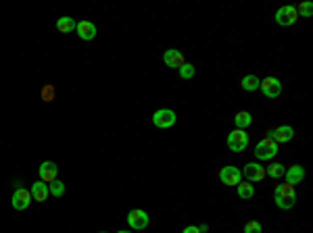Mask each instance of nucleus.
Segmentation results:
<instances>
[{"label":"nucleus","mask_w":313,"mask_h":233,"mask_svg":"<svg viewBox=\"0 0 313 233\" xmlns=\"http://www.w3.org/2000/svg\"><path fill=\"white\" fill-rule=\"evenodd\" d=\"M274 202H276L278 208H282V211H291V208L297 204L295 185H288V183L276 185V190H274Z\"/></svg>","instance_id":"1"},{"label":"nucleus","mask_w":313,"mask_h":233,"mask_svg":"<svg viewBox=\"0 0 313 233\" xmlns=\"http://www.w3.org/2000/svg\"><path fill=\"white\" fill-rule=\"evenodd\" d=\"M226 144L232 152H242V150H247V146H249V133L245 129H232Z\"/></svg>","instance_id":"2"},{"label":"nucleus","mask_w":313,"mask_h":233,"mask_svg":"<svg viewBox=\"0 0 313 233\" xmlns=\"http://www.w3.org/2000/svg\"><path fill=\"white\" fill-rule=\"evenodd\" d=\"M276 154H278V144L270 137L261 139V142L255 146V156H257V160H272Z\"/></svg>","instance_id":"3"},{"label":"nucleus","mask_w":313,"mask_h":233,"mask_svg":"<svg viewBox=\"0 0 313 233\" xmlns=\"http://www.w3.org/2000/svg\"><path fill=\"white\" fill-rule=\"evenodd\" d=\"M297 19H299L297 8L291 6V4L280 6V8L276 10V23H278V25H282V27H291V25H295Z\"/></svg>","instance_id":"4"},{"label":"nucleus","mask_w":313,"mask_h":233,"mask_svg":"<svg viewBox=\"0 0 313 233\" xmlns=\"http://www.w3.org/2000/svg\"><path fill=\"white\" fill-rule=\"evenodd\" d=\"M176 119H178L176 113L169 111V109H161L153 115V123H155V127H159V129H169V127L176 125Z\"/></svg>","instance_id":"5"},{"label":"nucleus","mask_w":313,"mask_h":233,"mask_svg":"<svg viewBox=\"0 0 313 233\" xmlns=\"http://www.w3.org/2000/svg\"><path fill=\"white\" fill-rule=\"evenodd\" d=\"M259 90L263 92L265 98H278L282 94V84L278 77H265L259 84Z\"/></svg>","instance_id":"6"},{"label":"nucleus","mask_w":313,"mask_h":233,"mask_svg":"<svg viewBox=\"0 0 313 233\" xmlns=\"http://www.w3.org/2000/svg\"><path fill=\"white\" fill-rule=\"evenodd\" d=\"M148 215L146 211H142V208H134V211H130V215H127V225H130L134 231H140V229H146L148 227Z\"/></svg>","instance_id":"7"},{"label":"nucleus","mask_w":313,"mask_h":233,"mask_svg":"<svg viewBox=\"0 0 313 233\" xmlns=\"http://www.w3.org/2000/svg\"><path fill=\"white\" fill-rule=\"evenodd\" d=\"M268 137L274 139L276 144H286V142H293L295 129H293L291 125H280L278 129H270L268 131Z\"/></svg>","instance_id":"8"},{"label":"nucleus","mask_w":313,"mask_h":233,"mask_svg":"<svg viewBox=\"0 0 313 233\" xmlns=\"http://www.w3.org/2000/svg\"><path fill=\"white\" fill-rule=\"evenodd\" d=\"M242 177H247L249 183L261 181L265 179V167H261L259 162H247L245 169H242Z\"/></svg>","instance_id":"9"},{"label":"nucleus","mask_w":313,"mask_h":233,"mask_svg":"<svg viewBox=\"0 0 313 233\" xmlns=\"http://www.w3.org/2000/svg\"><path fill=\"white\" fill-rule=\"evenodd\" d=\"M219 181L224 185H238L242 181V171L236 167H224L219 171Z\"/></svg>","instance_id":"10"},{"label":"nucleus","mask_w":313,"mask_h":233,"mask_svg":"<svg viewBox=\"0 0 313 233\" xmlns=\"http://www.w3.org/2000/svg\"><path fill=\"white\" fill-rule=\"evenodd\" d=\"M38 175H40V181L50 183V181L56 179V175H59V167H56L52 160H44L40 165V169H38Z\"/></svg>","instance_id":"11"},{"label":"nucleus","mask_w":313,"mask_h":233,"mask_svg":"<svg viewBox=\"0 0 313 233\" xmlns=\"http://www.w3.org/2000/svg\"><path fill=\"white\" fill-rule=\"evenodd\" d=\"M13 208L15 211H25V208L31 204V192L29 190H23V188H17L15 194H13Z\"/></svg>","instance_id":"12"},{"label":"nucleus","mask_w":313,"mask_h":233,"mask_svg":"<svg viewBox=\"0 0 313 233\" xmlns=\"http://www.w3.org/2000/svg\"><path fill=\"white\" fill-rule=\"evenodd\" d=\"M75 31H77V36L82 38V40H86V42L94 40V38H96V33H98L96 25H94L92 21H79L77 25H75Z\"/></svg>","instance_id":"13"},{"label":"nucleus","mask_w":313,"mask_h":233,"mask_svg":"<svg viewBox=\"0 0 313 233\" xmlns=\"http://www.w3.org/2000/svg\"><path fill=\"white\" fill-rule=\"evenodd\" d=\"M284 179L288 185H299L301 181L305 179V169L301 167V165H293V167H288L284 171Z\"/></svg>","instance_id":"14"},{"label":"nucleus","mask_w":313,"mask_h":233,"mask_svg":"<svg viewBox=\"0 0 313 233\" xmlns=\"http://www.w3.org/2000/svg\"><path fill=\"white\" fill-rule=\"evenodd\" d=\"M163 61H165V65H167L169 69H180L184 63H186V61H184V54H182L180 50H176V48L165 50Z\"/></svg>","instance_id":"15"},{"label":"nucleus","mask_w":313,"mask_h":233,"mask_svg":"<svg viewBox=\"0 0 313 233\" xmlns=\"http://www.w3.org/2000/svg\"><path fill=\"white\" fill-rule=\"evenodd\" d=\"M31 198H33V200H36V202H46V200H48V183H44V181H36V183H33L31 185Z\"/></svg>","instance_id":"16"},{"label":"nucleus","mask_w":313,"mask_h":233,"mask_svg":"<svg viewBox=\"0 0 313 233\" xmlns=\"http://www.w3.org/2000/svg\"><path fill=\"white\" fill-rule=\"evenodd\" d=\"M251 121H253V116H251L249 111H238V113L234 115V125H236V129H247V127L251 125Z\"/></svg>","instance_id":"17"},{"label":"nucleus","mask_w":313,"mask_h":233,"mask_svg":"<svg viewBox=\"0 0 313 233\" xmlns=\"http://www.w3.org/2000/svg\"><path fill=\"white\" fill-rule=\"evenodd\" d=\"M259 84H261V79L257 75H245L240 81V86L245 92H255V90H259Z\"/></svg>","instance_id":"18"},{"label":"nucleus","mask_w":313,"mask_h":233,"mask_svg":"<svg viewBox=\"0 0 313 233\" xmlns=\"http://www.w3.org/2000/svg\"><path fill=\"white\" fill-rule=\"evenodd\" d=\"M77 23L71 19V17H61L59 21H56V29H59L61 33H71L75 29Z\"/></svg>","instance_id":"19"},{"label":"nucleus","mask_w":313,"mask_h":233,"mask_svg":"<svg viewBox=\"0 0 313 233\" xmlns=\"http://www.w3.org/2000/svg\"><path fill=\"white\" fill-rule=\"evenodd\" d=\"M236 188H238V196L242 198V200H251V198L255 196V188H253V183H249V181H240Z\"/></svg>","instance_id":"20"},{"label":"nucleus","mask_w":313,"mask_h":233,"mask_svg":"<svg viewBox=\"0 0 313 233\" xmlns=\"http://www.w3.org/2000/svg\"><path fill=\"white\" fill-rule=\"evenodd\" d=\"M284 165H280V162H272V165H268V169H265V175H270L272 179H280L284 177Z\"/></svg>","instance_id":"21"},{"label":"nucleus","mask_w":313,"mask_h":233,"mask_svg":"<svg viewBox=\"0 0 313 233\" xmlns=\"http://www.w3.org/2000/svg\"><path fill=\"white\" fill-rule=\"evenodd\" d=\"M48 194H50V196H54V198H61V196L65 194V183H63V181H59V179L50 181V183H48Z\"/></svg>","instance_id":"22"},{"label":"nucleus","mask_w":313,"mask_h":233,"mask_svg":"<svg viewBox=\"0 0 313 233\" xmlns=\"http://www.w3.org/2000/svg\"><path fill=\"white\" fill-rule=\"evenodd\" d=\"M194 73H196V69H194L192 63H184V65L180 67V77H182V79H192Z\"/></svg>","instance_id":"23"},{"label":"nucleus","mask_w":313,"mask_h":233,"mask_svg":"<svg viewBox=\"0 0 313 233\" xmlns=\"http://www.w3.org/2000/svg\"><path fill=\"white\" fill-rule=\"evenodd\" d=\"M297 8V15L299 17H311L313 15V4L311 2H301L299 6H295Z\"/></svg>","instance_id":"24"},{"label":"nucleus","mask_w":313,"mask_h":233,"mask_svg":"<svg viewBox=\"0 0 313 233\" xmlns=\"http://www.w3.org/2000/svg\"><path fill=\"white\" fill-rule=\"evenodd\" d=\"M261 231H263V227H261L259 221H249V223L245 225V231H242V233H261Z\"/></svg>","instance_id":"25"},{"label":"nucleus","mask_w":313,"mask_h":233,"mask_svg":"<svg viewBox=\"0 0 313 233\" xmlns=\"http://www.w3.org/2000/svg\"><path fill=\"white\" fill-rule=\"evenodd\" d=\"M42 100L44 102H52L54 100V88L52 86H44L42 88Z\"/></svg>","instance_id":"26"},{"label":"nucleus","mask_w":313,"mask_h":233,"mask_svg":"<svg viewBox=\"0 0 313 233\" xmlns=\"http://www.w3.org/2000/svg\"><path fill=\"white\" fill-rule=\"evenodd\" d=\"M182 233H201V231H199V227H196V225H188V227H184Z\"/></svg>","instance_id":"27"},{"label":"nucleus","mask_w":313,"mask_h":233,"mask_svg":"<svg viewBox=\"0 0 313 233\" xmlns=\"http://www.w3.org/2000/svg\"><path fill=\"white\" fill-rule=\"evenodd\" d=\"M117 233H132V231H117Z\"/></svg>","instance_id":"28"},{"label":"nucleus","mask_w":313,"mask_h":233,"mask_svg":"<svg viewBox=\"0 0 313 233\" xmlns=\"http://www.w3.org/2000/svg\"><path fill=\"white\" fill-rule=\"evenodd\" d=\"M100 233H107V231H100Z\"/></svg>","instance_id":"29"}]
</instances>
